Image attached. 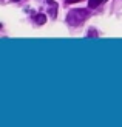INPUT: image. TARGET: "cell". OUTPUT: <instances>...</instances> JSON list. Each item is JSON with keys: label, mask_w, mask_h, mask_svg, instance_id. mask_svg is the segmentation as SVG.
Masks as SVG:
<instances>
[{"label": "cell", "mask_w": 122, "mask_h": 127, "mask_svg": "<svg viewBox=\"0 0 122 127\" xmlns=\"http://www.w3.org/2000/svg\"><path fill=\"white\" fill-rule=\"evenodd\" d=\"M104 2H105V0H90L88 6H90V8H96V6H99L100 3H104Z\"/></svg>", "instance_id": "cell-4"}, {"label": "cell", "mask_w": 122, "mask_h": 127, "mask_svg": "<svg viewBox=\"0 0 122 127\" xmlns=\"http://www.w3.org/2000/svg\"><path fill=\"white\" fill-rule=\"evenodd\" d=\"M85 17H87V11H85V9L71 11V12H70V16H68V22H71L73 19H74L73 25H74V23H80V22H83V19H85Z\"/></svg>", "instance_id": "cell-1"}, {"label": "cell", "mask_w": 122, "mask_h": 127, "mask_svg": "<svg viewBox=\"0 0 122 127\" xmlns=\"http://www.w3.org/2000/svg\"><path fill=\"white\" fill-rule=\"evenodd\" d=\"M49 2V8H48V12H51V19H56V12H57V3L53 2V0H48Z\"/></svg>", "instance_id": "cell-2"}, {"label": "cell", "mask_w": 122, "mask_h": 127, "mask_svg": "<svg viewBox=\"0 0 122 127\" xmlns=\"http://www.w3.org/2000/svg\"><path fill=\"white\" fill-rule=\"evenodd\" d=\"M36 22H37V25H45V22H47V16L45 14H37L36 16Z\"/></svg>", "instance_id": "cell-3"}, {"label": "cell", "mask_w": 122, "mask_h": 127, "mask_svg": "<svg viewBox=\"0 0 122 127\" xmlns=\"http://www.w3.org/2000/svg\"><path fill=\"white\" fill-rule=\"evenodd\" d=\"M68 3H77V2H80V0H67Z\"/></svg>", "instance_id": "cell-5"}]
</instances>
